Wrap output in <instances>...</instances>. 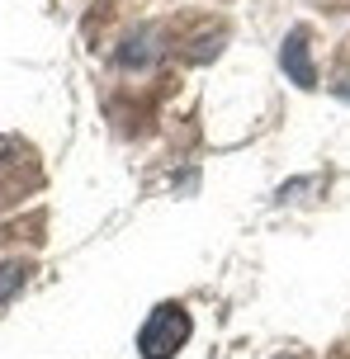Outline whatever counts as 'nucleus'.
<instances>
[{
  "label": "nucleus",
  "instance_id": "nucleus-1",
  "mask_svg": "<svg viewBox=\"0 0 350 359\" xmlns=\"http://www.w3.org/2000/svg\"><path fill=\"white\" fill-rule=\"evenodd\" d=\"M184 336H189V317H184L175 303H161L147 317V326H142L137 350H142V359H170L184 345Z\"/></svg>",
  "mask_w": 350,
  "mask_h": 359
}]
</instances>
